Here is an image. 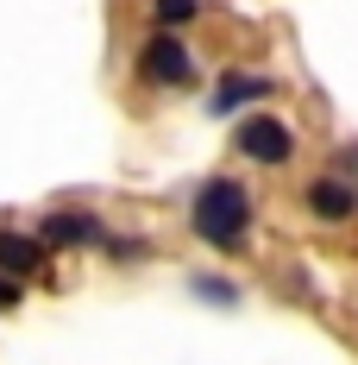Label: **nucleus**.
<instances>
[{
	"label": "nucleus",
	"mask_w": 358,
	"mask_h": 365,
	"mask_svg": "<svg viewBox=\"0 0 358 365\" xmlns=\"http://www.w3.org/2000/svg\"><path fill=\"white\" fill-rule=\"evenodd\" d=\"M189 220H195V233H201L208 246L233 252V246L246 240V227H251V195H246V182H233V177L201 182V189H195V208H189Z\"/></svg>",
	"instance_id": "1"
},
{
	"label": "nucleus",
	"mask_w": 358,
	"mask_h": 365,
	"mask_svg": "<svg viewBox=\"0 0 358 365\" xmlns=\"http://www.w3.org/2000/svg\"><path fill=\"white\" fill-rule=\"evenodd\" d=\"M239 151H246L251 164H283L289 151H295V139H289L283 120H270V113H251L246 126H239Z\"/></svg>",
	"instance_id": "2"
},
{
	"label": "nucleus",
	"mask_w": 358,
	"mask_h": 365,
	"mask_svg": "<svg viewBox=\"0 0 358 365\" xmlns=\"http://www.w3.org/2000/svg\"><path fill=\"white\" fill-rule=\"evenodd\" d=\"M144 76H157V82H189V51H182L177 38H151V44H144Z\"/></svg>",
	"instance_id": "3"
},
{
	"label": "nucleus",
	"mask_w": 358,
	"mask_h": 365,
	"mask_svg": "<svg viewBox=\"0 0 358 365\" xmlns=\"http://www.w3.org/2000/svg\"><path fill=\"white\" fill-rule=\"evenodd\" d=\"M38 264H44V246L26 240V233H0V271L6 277H32Z\"/></svg>",
	"instance_id": "4"
},
{
	"label": "nucleus",
	"mask_w": 358,
	"mask_h": 365,
	"mask_svg": "<svg viewBox=\"0 0 358 365\" xmlns=\"http://www.w3.org/2000/svg\"><path fill=\"white\" fill-rule=\"evenodd\" d=\"M44 240L51 246H88V240H101V220L95 215H44Z\"/></svg>",
	"instance_id": "5"
},
{
	"label": "nucleus",
	"mask_w": 358,
	"mask_h": 365,
	"mask_svg": "<svg viewBox=\"0 0 358 365\" xmlns=\"http://www.w3.org/2000/svg\"><path fill=\"white\" fill-rule=\"evenodd\" d=\"M308 208H315L321 220H346V215L358 208V195H352V189H346L339 177H321L315 189H308Z\"/></svg>",
	"instance_id": "6"
},
{
	"label": "nucleus",
	"mask_w": 358,
	"mask_h": 365,
	"mask_svg": "<svg viewBox=\"0 0 358 365\" xmlns=\"http://www.w3.org/2000/svg\"><path fill=\"white\" fill-rule=\"evenodd\" d=\"M264 95V82H246V76H226V88L214 95V113H233L239 101H258Z\"/></svg>",
	"instance_id": "7"
},
{
	"label": "nucleus",
	"mask_w": 358,
	"mask_h": 365,
	"mask_svg": "<svg viewBox=\"0 0 358 365\" xmlns=\"http://www.w3.org/2000/svg\"><path fill=\"white\" fill-rule=\"evenodd\" d=\"M195 6H201V0H157V19H164V26H182V19H195Z\"/></svg>",
	"instance_id": "8"
},
{
	"label": "nucleus",
	"mask_w": 358,
	"mask_h": 365,
	"mask_svg": "<svg viewBox=\"0 0 358 365\" xmlns=\"http://www.w3.org/2000/svg\"><path fill=\"white\" fill-rule=\"evenodd\" d=\"M195 290L214 296V302H233V284H220V277H195Z\"/></svg>",
	"instance_id": "9"
}]
</instances>
